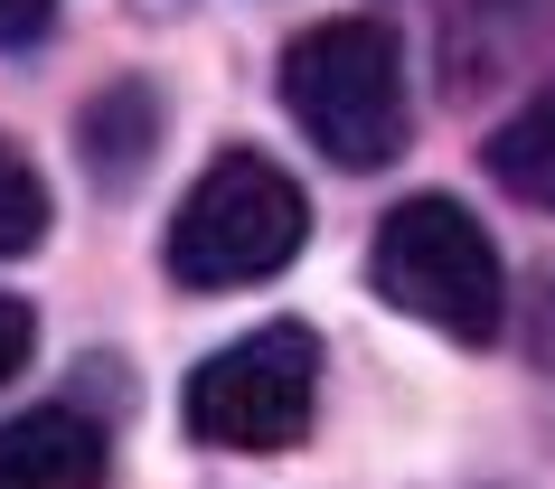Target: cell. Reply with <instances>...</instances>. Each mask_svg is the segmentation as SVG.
<instances>
[{
	"instance_id": "1",
	"label": "cell",
	"mask_w": 555,
	"mask_h": 489,
	"mask_svg": "<svg viewBox=\"0 0 555 489\" xmlns=\"http://www.w3.org/2000/svg\"><path fill=\"white\" fill-rule=\"evenodd\" d=\"M283 114L339 170H386L414 132L396 29H377V20H321V29H301L283 48Z\"/></svg>"
},
{
	"instance_id": "2",
	"label": "cell",
	"mask_w": 555,
	"mask_h": 489,
	"mask_svg": "<svg viewBox=\"0 0 555 489\" xmlns=\"http://www.w3.org/2000/svg\"><path fill=\"white\" fill-rule=\"evenodd\" d=\"M367 283H377L386 311L424 320V330H442V339H499V320H508L499 245L470 227V207H452V198L386 207L377 245H367Z\"/></svg>"
},
{
	"instance_id": "3",
	"label": "cell",
	"mask_w": 555,
	"mask_h": 489,
	"mask_svg": "<svg viewBox=\"0 0 555 489\" xmlns=\"http://www.w3.org/2000/svg\"><path fill=\"white\" fill-rule=\"evenodd\" d=\"M301 189L263 151H227V160H207L198 189L179 198L170 235H160V263H170V283L189 292H245L263 273H283L301 255Z\"/></svg>"
},
{
	"instance_id": "4",
	"label": "cell",
	"mask_w": 555,
	"mask_h": 489,
	"mask_svg": "<svg viewBox=\"0 0 555 489\" xmlns=\"http://www.w3.org/2000/svg\"><path fill=\"white\" fill-rule=\"evenodd\" d=\"M189 433L207 452H293L311 414H321V339L301 320H273V330H245L235 348H217L189 396H179Z\"/></svg>"
},
{
	"instance_id": "5",
	"label": "cell",
	"mask_w": 555,
	"mask_h": 489,
	"mask_svg": "<svg viewBox=\"0 0 555 489\" xmlns=\"http://www.w3.org/2000/svg\"><path fill=\"white\" fill-rule=\"evenodd\" d=\"M0 489H104V433L66 404L0 424Z\"/></svg>"
},
{
	"instance_id": "6",
	"label": "cell",
	"mask_w": 555,
	"mask_h": 489,
	"mask_svg": "<svg viewBox=\"0 0 555 489\" xmlns=\"http://www.w3.org/2000/svg\"><path fill=\"white\" fill-rule=\"evenodd\" d=\"M86 170L104 179V189H132L142 179V160H151V142H160V94L142 86V76H122L114 94H94L86 104Z\"/></svg>"
},
{
	"instance_id": "7",
	"label": "cell",
	"mask_w": 555,
	"mask_h": 489,
	"mask_svg": "<svg viewBox=\"0 0 555 489\" xmlns=\"http://www.w3.org/2000/svg\"><path fill=\"white\" fill-rule=\"evenodd\" d=\"M480 160H490V179H499L518 207H555V86L527 94L518 114L490 132V151H480Z\"/></svg>"
},
{
	"instance_id": "8",
	"label": "cell",
	"mask_w": 555,
	"mask_h": 489,
	"mask_svg": "<svg viewBox=\"0 0 555 489\" xmlns=\"http://www.w3.org/2000/svg\"><path fill=\"white\" fill-rule=\"evenodd\" d=\"M38 235H48V179L0 142V263H10V255H38Z\"/></svg>"
},
{
	"instance_id": "9",
	"label": "cell",
	"mask_w": 555,
	"mask_h": 489,
	"mask_svg": "<svg viewBox=\"0 0 555 489\" xmlns=\"http://www.w3.org/2000/svg\"><path fill=\"white\" fill-rule=\"evenodd\" d=\"M29 339H38V330H29V311H20V301H0V386L29 368Z\"/></svg>"
},
{
	"instance_id": "10",
	"label": "cell",
	"mask_w": 555,
	"mask_h": 489,
	"mask_svg": "<svg viewBox=\"0 0 555 489\" xmlns=\"http://www.w3.org/2000/svg\"><path fill=\"white\" fill-rule=\"evenodd\" d=\"M48 10H57V0H0V48L38 38V29H48Z\"/></svg>"
}]
</instances>
